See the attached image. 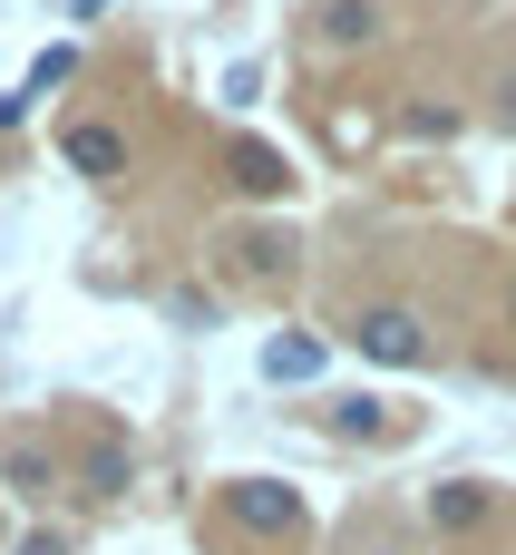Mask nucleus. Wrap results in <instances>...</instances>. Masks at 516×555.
<instances>
[{
    "instance_id": "obj_10",
    "label": "nucleus",
    "mask_w": 516,
    "mask_h": 555,
    "mask_svg": "<svg viewBox=\"0 0 516 555\" xmlns=\"http://www.w3.org/2000/svg\"><path fill=\"white\" fill-rule=\"evenodd\" d=\"M234 185H244V195H283L293 176H283V156H273V146H234Z\"/></svg>"
},
{
    "instance_id": "obj_16",
    "label": "nucleus",
    "mask_w": 516,
    "mask_h": 555,
    "mask_svg": "<svg viewBox=\"0 0 516 555\" xmlns=\"http://www.w3.org/2000/svg\"><path fill=\"white\" fill-rule=\"evenodd\" d=\"M498 107H507V117H516V78H507V88H498Z\"/></svg>"
},
{
    "instance_id": "obj_3",
    "label": "nucleus",
    "mask_w": 516,
    "mask_h": 555,
    "mask_svg": "<svg viewBox=\"0 0 516 555\" xmlns=\"http://www.w3.org/2000/svg\"><path fill=\"white\" fill-rule=\"evenodd\" d=\"M59 166L88 176V185H127L137 146H127V127H107V117H59Z\"/></svg>"
},
{
    "instance_id": "obj_11",
    "label": "nucleus",
    "mask_w": 516,
    "mask_h": 555,
    "mask_svg": "<svg viewBox=\"0 0 516 555\" xmlns=\"http://www.w3.org/2000/svg\"><path fill=\"white\" fill-rule=\"evenodd\" d=\"M400 127H410V137H459V107H439V98H420V107H410Z\"/></svg>"
},
{
    "instance_id": "obj_8",
    "label": "nucleus",
    "mask_w": 516,
    "mask_h": 555,
    "mask_svg": "<svg viewBox=\"0 0 516 555\" xmlns=\"http://www.w3.org/2000/svg\"><path fill=\"white\" fill-rule=\"evenodd\" d=\"M312 20H322V39H332V49H361V39H380V0H322Z\"/></svg>"
},
{
    "instance_id": "obj_4",
    "label": "nucleus",
    "mask_w": 516,
    "mask_h": 555,
    "mask_svg": "<svg viewBox=\"0 0 516 555\" xmlns=\"http://www.w3.org/2000/svg\"><path fill=\"white\" fill-rule=\"evenodd\" d=\"M68 478H78L88 498H127V488H137V439H127V429H88Z\"/></svg>"
},
{
    "instance_id": "obj_2",
    "label": "nucleus",
    "mask_w": 516,
    "mask_h": 555,
    "mask_svg": "<svg viewBox=\"0 0 516 555\" xmlns=\"http://www.w3.org/2000/svg\"><path fill=\"white\" fill-rule=\"evenodd\" d=\"M351 341H361V361H380V371H429V361H439V341H429V322H420L410 302H371V312L351 322Z\"/></svg>"
},
{
    "instance_id": "obj_14",
    "label": "nucleus",
    "mask_w": 516,
    "mask_h": 555,
    "mask_svg": "<svg viewBox=\"0 0 516 555\" xmlns=\"http://www.w3.org/2000/svg\"><path fill=\"white\" fill-rule=\"evenodd\" d=\"M29 117V88H0V127H20Z\"/></svg>"
},
{
    "instance_id": "obj_7",
    "label": "nucleus",
    "mask_w": 516,
    "mask_h": 555,
    "mask_svg": "<svg viewBox=\"0 0 516 555\" xmlns=\"http://www.w3.org/2000/svg\"><path fill=\"white\" fill-rule=\"evenodd\" d=\"M0 478H10L20 498H49V488H59V459H49L39 439H10V449H0Z\"/></svg>"
},
{
    "instance_id": "obj_5",
    "label": "nucleus",
    "mask_w": 516,
    "mask_h": 555,
    "mask_svg": "<svg viewBox=\"0 0 516 555\" xmlns=\"http://www.w3.org/2000/svg\"><path fill=\"white\" fill-rule=\"evenodd\" d=\"M488 478H439L429 488V527H449V537H468V527H488Z\"/></svg>"
},
{
    "instance_id": "obj_6",
    "label": "nucleus",
    "mask_w": 516,
    "mask_h": 555,
    "mask_svg": "<svg viewBox=\"0 0 516 555\" xmlns=\"http://www.w3.org/2000/svg\"><path fill=\"white\" fill-rule=\"evenodd\" d=\"M263 380H322V341L312 332H273L263 341Z\"/></svg>"
},
{
    "instance_id": "obj_1",
    "label": "nucleus",
    "mask_w": 516,
    "mask_h": 555,
    "mask_svg": "<svg viewBox=\"0 0 516 555\" xmlns=\"http://www.w3.org/2000/svg\"><path fill=\"white\" fill-rule=\"evenodd\" d=\"M224 527H244V537H302L312 527V507H302V488L293 478H224Z\"/></svg>"
},
{
    "instance_id": "obj_13",
    "label": "nucleus",
    "mask_w": 516,
    "mask_h": 555,
    "mask_svg": "<svg viewBox=\"0 0 516 555\" xmlns=\"http://www.w3.org/2000/svg\"><path fill=\"white\" fill-rule=\"evenodd\" d=\"M244 273H283V234H254L244 244Z\"/></svg>"
},
{
    "instance_id": "obj_9",
    "label": "nucleus",
    "mask_w": 516,
    "mask_h": 555,
    "mask_svg": "<svg viewBox=\"0 0 516 555\" xmlns=\"http://www.w3.org/2000/svg\"><path fill=\"white\" fill-rule=\"evenodd\" d=\"M400 420H390V400H371V390H351V400H332V439H390Z\"/></svg>"
},
{
    "instance_id": "obj_12",
    "label": "nucleus",
    "mask_w": 516,
    "mask_h": 555,
    "mask_svg": "<svg viewBox=\"0 0 516 555\" xmlns=\"http://www.w3.org/2000/svg\"><path fill=\"white\" fill-rule=\"evenodd\" d=\"M68 68H78V49H39V68H29V88H59Z\"/></svg>"
},
{
    "instance_id": "obj_15",
    "label": "nucleus",
    "mask_w": 516,
    "mask_h": 555,
    "mask_svg": "<svg viewBox=\"0 0 516 555\" xmlns=\"http://www.w3.org/2000/svg\"><path fill=\"white\" fill-rule=\"evenodd\" d=\"M20 555H68V537H59V527H39V537H29Z\"/></svg>"
}]
</instances>
